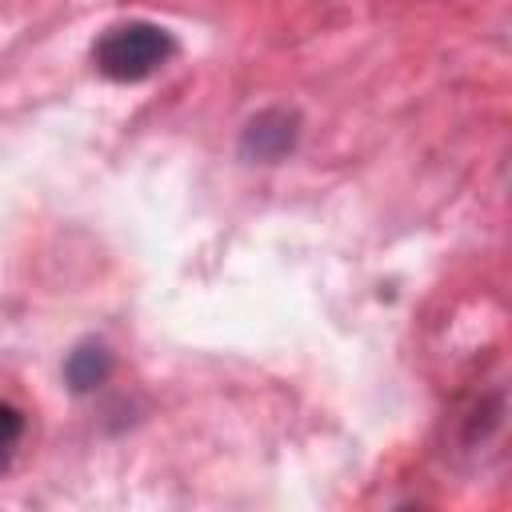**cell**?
<instances>
[{
  "label": "cell",
  "instance_id": "obj_3",
  "mask_svg": "<svg viewBox=\"0 0 512 512\" xmlns=\"http://www.w3.org/2000/svg\"><path fill=\"white\" fill-rule=\"evenodd\" d=\"M108 372H112V352H108L104 344H96V340L76 344V348L68 352V360H64V380H68L72 392H92V388H100V384L108 380Z\"/></svg>",
  "mask_w": 512,
  "mask_h": 512
},
{
  "label": "cell",
  "instance_id": "obj_4",
  "mask_svg": "<svg viewBox=\"0 0 512 512\" xmlns=\"http://www.w3.org/2000/svg\"><path fill=\"white\" fill-rule=\"evenodd\" d=\"M20 436H24V412L16 404L0 400V472L12 464V456L20 448Z\"/></svg>",
  "mask_w": 512,
  "mask_h": 512
},
{
  "label": "cell",
  "instance_id": "obj_1",
  "mask_svg": "<svg viewBox=\"0 0 512 512\" xmlns=\"http://www.w3.org/2000/svg\"><path fill=\"white\" fill-rule=\"evenodd\" d=\"M172 52H176V44H172V36H168L160 24L128 20V24L108 28V32L96 40L92 60H96V68H100L108 80L136 84V80L152 76L156 68H164Z\"/></svg>",
  "mask_w": 512,
  "mask_h": 512
},
{
  "label": "cell",
  "instance_id": "obj_2",
  "mask_svg": "<svg viewBox=\"0 0 512 512\" xmlns=\"http://www.w3.org/2000/svg\"><path fill=\"white\" fill-rule=\"evenodd\" d=\"M300 140V116L288 108H264L240 128V156L252 164L284 160Z\"/></svg>",
  "mask_w": 512,
  "mask_h": 512
}]
</instances>
